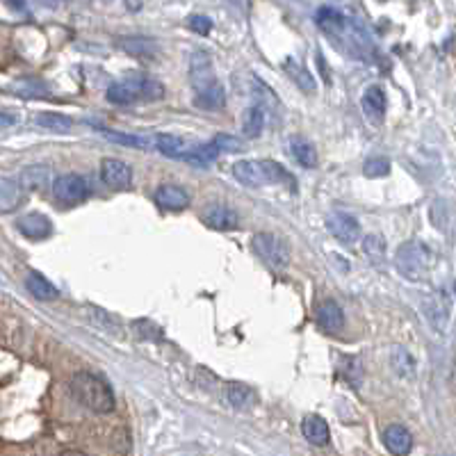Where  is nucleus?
<instances>
[{
	"label": "nucleus",
	"mask_w": 456,
	"mask_h": 456,
	"mask_svg": "<svg viewBox=\"0 0 456 456\" xmlns=\"http://www.w3.org/2000/svg\"><path fill=\"white\" fill-rule=\"evenodd\" d=\"M233 176L246 188L260 185H288L297 192V183L292 173L274 160H240L233 165Z\"/></svg>",
	"instance_id": "obj_1"
},
{
	"label": "nucleus",
	"mask_w": 456,
	"mask_h": 456,
	"mask_svg": "<svg viewBox=\"0 0 456 456\" xmlns=\"http://www.w3.org/2000/svg\"><path fill=\"white\" fill-rule=\"evenodd\" d=\"M71 393L85 408L94 413H112L114 411V393L105 384V379L92 372H78L71 376Z\"/></svg>",
	"instance_id": "obj_2"
},
{
	"label": "nucleus",
	"mask_w": 456,
	"mask_h": 456,
	"mask_svg": "<svg viewBox=\"0 0 456 456\" xmlns=\"http://www.w3.org/2000/svg\"><path fill=\"white\" fill-rule=\"evenodd\" d=\"M107 101L114 105H133L137 101H158L165 96V85L146 75H128L107 87Z\"/></svg>",
	"instance_id": "obj_3"
},
{
	"label": "nucleus",
	"mask_w": 456,
	"mask_h": 456,
	"mask_svg": "<svg viewBox=\"0 0 456 456\" xmlns=\"http://www.w3.org/2000/svg\"><path fill=\"white\" fill-rule=\"evenodd\" d=\"M395 267L408 281H422L431 267V249L420 240L404 242L395 254Z\"/></svg>",
	"instance_id": "obj_4"
},
{
	"label": "nucleus",
	"mask_w": 456,
	"mask_h": 456,
	"mask_svg": "<svg viewBox=\"0 0 456 456\" xmlns=\"http://www.w3.org/2000/svg\"><path fill=\"white\" fill-rule=\"evenodd\" d=\"M251 246L256 256H260V260H265L269 267L286 269L290 265V246L283 237H278L274 233H258L254 235Z\"/></svg>",
	"instance_id": "obj_5"
},
{
	"label": "nucleus",
	"mask_w": 456,
	"mask_h": 456,
	"mask_svg": "<svg viewBox=\"0 0 456 456\" xmlns=\"http://www.w3.org/2000/svg\"><path fill=\"white\" fill-rule=\"evenodd\" d=\"M324 226H327V231L335 237V240L347 244V246H352L361 240V224H358V219L354 215L331 212L327 217V222H324Z\"/></svg>",
	"instance_id": "obj_6"
},
{
	"label": "nucleus",
	"mask_w": 456,
	"mask_h": 456,
	"mask_svg": "<svg viewBox=\"0 0 456 456\" xmlns=\"http://www.w3.org/2000/svg\"><path fill=\"white\" fill-rule=\"evenodd\" d=\"M53 194L62 203H80L89 197V185L78 173H64V176L53 180Z\"/></svg>",
	"instance_id": "obj_7"
},
{
	"label": "nucleus",
	"mask_w": 456,
	"mask_h": 456,
	"mask_svg": "<svg viewBox=\"0 0 456 456\" xmlns=\"http://www.w3.org/2000/svg\"><path fill=\"white\" fill-rule=\"evenodd\" d=\"M422 313H425L427 322L431 324L438 333L447 331V324L452 317V299L445 292H433L422 303Z\"/></svg>",
	"instance_id": "obj_8"
},
{
	"label": "nucleus",
	"mask_w": 456,
	"mask_h": 456,
	"mask_svg": "<svg viewBox=\"0 0 456 456\" xmlns=\"http://www.w3.org/2000/svg\"><path fill=\"white\" fill-rule=\"evenodd\" d=\"M190 82L194 87V92H203V89H208L210 85L217 82L212 60H210L208 53L197 50L190 58Z\"/></svg>",
	"instance_id": "obj_9"
},
{
	"label": "nucleus",
	"mask_w": 456,
	"mask_h": 456,
	"mask_svg": "<svg viewBox=\"0 0 456 456\" xmlns=\"http://www.w3.org/2000/svg\"><path fill=\"white\" fill-rule=\"evenodd\" d=\"M101 178L105 185L112 190H128L130 183H133V171H130V167L121 160L105 158L101 162Z\"/></svg>",
	"instance_id": "obj_10"
},
{
	"label": "nucleus",
	"mask_w": 456,
	"mask_h": 456,
	"mask_svg": "<svg viewBox=\"0 0 456 456\" xmlns=\"http://www.w3.org/2000/svg\"><path fill=\"white\" fill-rule=\"evenodd\" d=\"M203 224L212 228V231H235L240 226V215L235 210L226 208V205H210L208 210L201 215Z\"/></svg>",
	"instance_id": "obj_11"
},
{
	"label": "nucleus",
	"mask_w": 456,
	"mask_h": 456,
	"mask_svg": "<svg viewBox=\"0 0 456 456\" xmlns=\"http://www.w3.org/2000/svg\"><path fill=\"white\" fill-rule=\"evenodd\" d=\"M226 401L231 404L235 411H249L258 404V393L246 384H240V381H231L226 384Z\"/></svg>",
	"instance_id": "obj_12"
},
{
	"label": "nucleus",
	"mask_w": 456,
	"mask_h": 456,
	"mask_svg": "<svg viewBox=\"0 0 456 456\" xmlns=\"http://www.w3.org/2000/svg\"><path fill=\"white\" fill-rule=\"evenodd\" d=\"M315 322L320 324V329L329 331V333H338L344 327V313L335 301H322L315 313Z\"/></svg>",
	"instance_id": "obj_13"
},
{
	"label": "nucleus",
	"mask_w": 456,
	"mask_h": 456,
	"mask_svg": "<svg viewBox=\"0 0 456 456\" xmlns=\"http://www.w3.org/2000/svg\"><path fill=\"white\" fill-rule=\"evenodd\" d=\"M156 203L165 210L178 212L190 205V194L178 185H160L156 190Z\"/></svg>",
	"instance_id": "obj_14"
},
{
	"label": "nucleus",
	"mask_w": 456,
	"mask_h": 456,
	"mask_svg": "<svg viewBox=\"0 0 456 456\" xmlns=\"http://www.w3.org/2000/svg\"><path fill=\"white\" fill-rule=\"evenodd\" d=\"M18 231L26 237H30V240H43V237H48L53 233V224L46 215L30 212L18 219Z\"/></svg>",
	"instance_id": "obj_15"
},
{
	"label": "nucleus",
	"mask_w": 456,
	"mask_h": 456,
	"mask_svg": "<svg viewBox=\"0 0 456 456\" xmlns=\"http://www.w3.org/2000/svg\"><path fill=\"white\" fill-rule=\"evenodd\" d=\"M384 445L388 447V452L401 456V454H408L411 447H413V436H411V431L406 427L390 425L384 431Z\"/></svg>",
	"instance_id": "obj_16"
},
{
	"label": "nucleus",
	"mask_w": 456,
	"mask_h": 456,
	"mask_svg": "<svg viewBox=\"0 0 456 456\" xmlns=\"http://www.w3.org/2000/svg\"><path fill=\"white\" fill-rule=\"evenodd\" d=\"M26 199L23 185L12 178H0V212H14Z\"/></svg>",
	"instance_id": "obj_17"
},
{
	"label": "nucleus",
	"mask_w": 456,
	"mask_h": 456,
	"mask_svg": "<svg viewBox=\"0 0 456 456\" xmlns=\"http://www.w3.org/2000/svg\"><path fill=\"white\" fill-rule=\"evenodd\" d=\"M301 433L303 438L313 445H329V438H331V431H329V425L327 420L320 418V416H306L301 422Z\"/></svg>",
	"instance_id": "obj_18"
},
{
	"label": "nucleus",
	"mask_w": 456,
	"mask_h": 456,
	"mask_svg": "<svg viewBox=\"0 0 456 456\" xmlns=\"http://www.w3.org/2000/svg\"><path fill=\"white\" fill-rule=\"evenodd\" d=\"M116 48H121L124 53L135 55V58H153L160 50L158 43L148 37H121V39H116Z\"/></svg>",
	"instance_id": "obj_19"
},
{
	"label": "nucleus",
	"mask_w": 456,
	"mask_h": 456,
	"mask_svg": "<svg viewBox=\"0 0 456 456\" xmlns=\"http://www.w3.org/2000/svg\"><path fill=\"white\" fill-rule=\"evenodd\" d=\"M26 288L32 297H37L41 301H55L60 297V290L53 286L46 276H41L39 271H30L26 276Z\"/></svg>",
	"instance_id": "obj_20"
},
{
	"label": "nucleus",
	"mask_w": 456,
	"mask_h": 456,
	"mask_svg": "<svg viewBox=\"0 0 456 456\" xmlns=\"http://www.w3.org/2000/svg\"><path fill=\"white\" fill-rule=\"evenodd\" d=\"M219 153H222L219 146H217L215 142H210V144H199V146L188 148L185 153L180 156V160L188 162V165H194V167H208L217 158H219Z\"/></svg>",
	"instance_id": "obj_21"
},
{
	"label": "nucleus",
	"mask_w": 456,
	"mask_h": 456,
	"mask_svg": "<svg viewBox=\"0 0 456 456\" xmlns=\"http://www.w3.org/2000/svg\"><path fill=\"white\" fill-rule=\"evenodd\" d=\"M361 105H363V110L365 114L374 119V121H379V119H384L386 114V94L381 87H367L365 94H363V99H361Z\"/></svg>",
	"instance_id": "obj_22"
},
{
	"label": "nucleus",
	"mask_w": 456,
	"mask_h": 456,
	"mask_svg": "<svg viewBox=\"0 0 456 456\" xmlns=\"http://www.w3.org/2000/svg\"><path fill=\"white\" fill-rule=\"evenodd\" d=\"M224 103H226V89L219 82L210 85L208 89L203 92H197V96H194V105L201 107V110H219Z\"/></svg>",
	"instance_id": "obj_23"
},
{
	"label": "nucleus",
	"mask_w": 456,
	"mask_h": 456,
	"mask_svg": "<svg viewBox=\"0 0 456 456\" xmlns=\"http://www.w3.org/2000/svg\"><path fill=\"white\" fill-rule=\"evenodd\" d=\"M265 128V107L263 105H251L242 116V135L249 139L260 137Z\"/></svg>",
	"instance_id": "obj_24"
},
{
	"label": "nucleus",
	"mask_w": 456,
	"mask_h": 456,
	"mask_svg": "<svg viewBox=\"0 0 456 456\" xmlns=\"http://www.w3.org/2000/svg\"><path fill=\"white\" fill-rule=\"evenodd\" d=\"M390 365L401 379H416V358L404 347H393L390 352Z\"/></svg>",
	"instance_id": "obj_25"
},
{
	"label": "nucleus",
	"mask_w": 456,
	"mask_h": 456,
	"mask_svg": "<svg viewBox=\"0 0 456 456\" xmlns=\"http://www.w3.org/2000/svg\"><path fill=\"white\" fill-rule=\"evenodd\" d=\"M290 146H292V156L297 158V162H299L301 167H306V169L317 167V151H315V146L308 142V139L292 137L290 139Z\"/></svg>",
	"instance_id": "obj_26"
},
{
	"label": "nucleus",
	"mask_w": 456,
	"mask_h": 456,
	"mask_svg": "<svg viewBox=\"0 0 456 456\" xmlns=\"http://www.w3.org/2000/svg\"><path fill=\"white\" fill-rule=\"evenodd\" d=\"M315 21H317V26L324 32H329V35H340L347 26V18L333 7H322L317 12V16H315Z\"/></svg>",
	"instance_id": "obj_27"
},
{
	"label": "nucleus",
	"mask_w": 456,
	"mask_h": 456,
	"mask_svg": "<svg viewBox=\"0 0 456 456\" xmlns=\"http://www.w3.org/2000/svg\"><path fill=\"white\" fill-rule=\"evenodd\" d=\"M35 126L50 130V133H69L73 121L67 114H60V112H39L35 116Z\"/></svg>",
	"instance_id": "obj_28"
},
{
	"label": "nucleus",
	"mask_w": 456,
	"mask_h": 456,
	"mask_svg": "<svg viewBox=\"0 0 456 456\" xmlns=\"http://www.w3.org/2000/svg\"><path fill=\"white\" fill-rule=\"evenodd\" d=\"M283 71L290 75L292 82H297V87H299L301 92H306V94H313V92H315V78H313V73H308L306 69L301 67L299 62L286 60V62H283Z\"/></svg>",
	"instance_id": "obj_29"
},
{
	"label": "nucleus",
	"mask_w": 456,
	"mask_h": 456,
	"mask_svg": "<svg viewBox=\"0 0 456 456\" xmlns=\"http://www.w3.org/2000/svg\"><path fill=\"white\" fill-rule=\"evenodd\" d=\"M156 148L162 156L167 158H180L188 151V142L178 135H169V133H160L156 137Z\"/></svg>",
	"instance_id": "obj_30"
},
{
	"label": "nucleus",
	"mask_w": 456,
	"mask_h": 456,
	"mask_svg": "<svg viewBox=\"0 0 456 456\" xmlns=\"http://www.w3.org/2000/svg\"><path fill=\"white\" fill-rule=\"evenodd\" d=\"M48 178H50L48 167L35 165V167H28V169L23 171V176H21V183H23V188H28V190H43V188H46Z\"/></svg>",
	"instance_id": "obj_31"
},
{
	"label": "nucleus",
	"mask_w": 456,
	"mask_h": 456,
	"mask_svg": "<svg viewBox=\"0 0 456 456\" xmlns=\"http://www.w3.org/2000/svg\"><path fill=\"white\" fill-rule=\"evenodd\" d=\"M101 135L110 142L119 144V146H128V148H146V139L142 137H135V135H128V133H116V130H107V128H99Z\"/></svg>",
	"instance_id": "obj_32"
},
{
	"label": "nucleus",
	"mask_w": 456,
	"mask_h": 456,
	"mask_svg": "<svg viewBox=\"0 0 456 456\" xmlns=\"http://www.w3.org/2000/svg\"><path fill=\"white\" fill-rule=\"evenodd\" d=\"M363 251H365L367 258H370V263L379 265L384 260V256H386V244H384V240L379 235H367L363 240Z\"/></svg>",
	"instance_id": "obj_33"
},
{
	"label": "nucleus",
	"mask_w": 456,
	"mask_h": 456,
	"mask_svg": "<svg viewBox=\"0 0 456 456\" xmlns=\"http://www.w3.org/2000/svg\"><path fill=\"white\" fill-rule=\"evenodd\" d=\"M363 173L367 178H384L390 173V162L386 158H370L363 165Z\"/></svg>",
	"instance_id": "obj_34"
},
{
	"label": "nucleus",
	"mask_w": 456,
	"mask_h": 456,
	"mask_svg": "<svg viewBox=\"0 0 456 456\" xmlns=\"http://www.w3.org/2000/svg\"><path fill=\"white\" fill-rule=\"evenodd\" d=\"M342 363H344V365H340V372H344L347 381L354 384V386H358V381H361V374H354V370H361V365H358V361H356V358L344 356Z\"/></svg>",
	"instance_id": "obj_35"
},
{
	"label": "nucleus",
	"mask_w": 456,
	"mask_h": 456,
	"mask_svg": "<svg viewBox=\"0 0 456 456\" xmlns=\"http://www.w3.org/2000/svg\"><path fill=\"white\" fill-rule=\"evenodd\" d=\"M190 30H194L197 35H208V32L212 30V21L208 18V16H201V14H194V16H190Z\"/></svg>",
	"instance_id": "obj_36"
},
{
	"label": "nucleus",
	"mask_w": 456,
	"mask_h": 456,
	"mask_svg": "<svg viewBox=\"0 0 456 456\" xmlns=\"http://www.w3.org/2000/svg\"><path fill=\"white\" fill-rule=\"evenodd\" d=\"M215 144L219 146V151H226V153H235V151L242 148L240 139L231 137V135H217V137H215Z\"/></svg>",
	"instance_id": "obj_37"
},
{
	"label": "nucleus",
	"mask_w": 456,
	"mask_h": 456,
	"mask_svg": "<svg viewBox=\"0 0 456 456\" xmlns=\"http://www.w3.org/2000/svg\"><path fill=\"white\" fill-rule=\"evenodd\" d=\"M139 324L144 327V331L142 329H137V333L139 335H144V338H160L162 335V331L156 327V324H151V322H146V320H139Z\"/></svg>",
	"instance_id": "obj_38"
},
{
	"label": "nucleus",
	"mask_w": 456,
	"mask_h": 456,
	"mask_svg": "<svg viewBox=\"0 0 456 456\" xmlns=\"http://www.w3.org/2000/svg\"><path fill=\"white\" fill-rule=\"evenodd\" d=\"M18 124V114L12 110H0V128H12Z\"/></svg>",
	"instance_id": "obj_39"
}]
</instances>
